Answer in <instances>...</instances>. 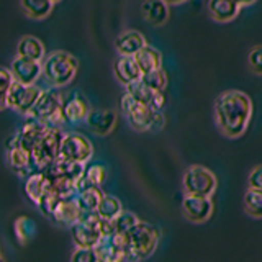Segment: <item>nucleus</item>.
<instances>
[{
  "label": "nucleus",
  "mask_w": 262,
  "mask_h": 262,
  "mask_svg": "<svg viewBox=\"0 0 262 262\" xmlns=\"http://www.w3.org/2000/svg\"><path fill=\"white\" fill-rule=\"evenodd\" d=\"M213 203L210 196L203 195H190L187 193L182 202V213L187 220H190L192 223H203L211 216Z\"/></svg>",
  "instance_id": "9b49d317"
},
{
  "label": "nucleus",
  "mask_w": 262,
  "mask_h": 262,
  "mask_svg": "<svg viewBox=\"0 0 262 262\" xmlns=\"http://www.w3.org/2000/svg\"><path fill=\"white\" fill-rule=\"evenodd\" d=\"M125 87H126V92L131 97H135L136 100L143 102V103H147V105L151 103L152 97H154V92H156V90L147 85L143 79H138V80L131 82V84H128Z\"/></svg>",
  "instance_id": "c85d7f7f"
},
{
  "label": "nucleus",
  "mask_w": 262,
  "mask_h": 262,
  "mask_svg": "<svg viewBox=\"0 0 262 262\" xmlns=\"http://www.w3.org/2000/svg\"><path fill=\"white\" fill-rule=\"evenodd\" d=\"M115 121L117 115L110 110H90L85 118L87 126L98 136L108 135L115 126Z\"/></svg>",
  "instance_id": "f3484780"
},
{
  "label": "nucleus",
  "mask_w": 262,
  "mask_h": 262,
  "mask_svg": "<svg viewBox=\"0 0 262 262\" xmlns=\"http://www.w3.org/2000/svg\"><path fill=\"white\" fill-rule=\"evenodd\" d=\"M15 82V76L10 69L4 68L0 71V84H2V89H0V95H7V92L10 90L12 84Z\"/></svg>",
  "instance_id": "4c0bfd02"
},
{
  "label": "nucleus",
  "mask_w": 262,
  "mask_h": 262,
  "mask_svg": "<svg viewBox=\"0 0 262 262\" xmlns=\"http://www.w3.org/2000/svg\"><path fill=\"white\" fill-rule=\"evenodd\" d=\"M89 102L87 98L79 92H71L66 98H62V115L66 123H79L85 121L89 115Z\"/></svg>",
  "instance_id": "4468645a"
},
{
  "label": "nucleus",
  "mask_w": 262,
  "mask_h": 262,
  "mask_svg": "<svg viewBox=\"0 0 262 262\" xmlns=\"http://www.w3.org/2000/svg\"><path fill=\"white\" fill-rule=\"evenodd\" d=\"M105 179H106V169L103 164L92 162V164H89V166H85L84 176L76 182V188L77 190H82V188L90 187V185H100Z\"/></svg>",
  "instance_id": "b1692460"
},
{
  "label": "nucleus",
  "mask_w": 262,
  "mask_h": 262,
  "mask_svg": "<svg viewBox=\"0 0 262 262\" xmlns=\"http://www.w3.org/2000/svg\"><path fill=\"white\" fill-rule=\"evenodd\" d=\"M94 249L97 252V257L98 260H103V262H117V260H125V252L120 251L117 246H115L108 236H103L100 237Z\"/></svg>",
  "instance_id": "a878e982"
},
{
  "label": "nucleus",
  "mask_w": 262,
  "mask_h": 262,
  "mask_svg": "<svg viewBox=\"0 0 262 262\" xmlns=\"http://www.w3.org/2000/svg\"><path fill=\"white\" fill-rule=\"evenodd\" d=\"M135 57H136V61L139 64V68H141L143 74L161 68V53L158 49H154L147 45L143 49H139V51L135 54Z\"/></svg>",
  "instance_id": "cd10ccee"
},
{
  "label": "nucleus",
  "mask_w": 262,
  "mask_h": 262,
  "mask_svg": "<svg viewBox=\"0 0 262 262\" xmlns=\"http://www.w3.org/2000/svg\"><path fill=\"white\" fill-rule=\"evenodd\" d=\"M169 4H182V2H185V0H167Z\"/></svg>",
  "instance_id": "79ce46f5"
},
{
  "label": "nucleus",
  "mask_w": 262,
  "mask_h": 262,
  "mask_svg": "<svg viewBox=\"0 0 262 262\" xmlns=\"http://www.w3.org/2000/svg\"><path fill=\"white\" fill-rule=\"evenodd\" d=\"M164 105H166V97H164V90H156L149 106H151L152 110H156V112H161L164 108Z\"/></svg>",
  "instance_id": "ea45409f"
},
{
  "label": "nucleus",
  "mask_w": 262,
  "mask_h": 262,
  "mask_svg": "<svg viewBox=\"0 0 262 262\" xmlns=\"http://www.w3.org/2000/svg\"><path fill=\"white\" fill-rule=\"evenodd\" d=\"M97 211L102 218L115 220L123 210H121V203L118 199H115V196H112V195H103Z\"/></svg>",
  "instance_id": "473e14b6"
},
{
  "label": "nucleus",
  "mask_w": 262,
  "mask_h": 262,
  "mask_svg": "<svg viewBox=\"0 0 262 262\" xmlns=\"http://www.w3.org/2000/svg\"><path fill=\"white\" fill-rule=\"evenodd\" d=\"M103 193L100 188H98V185H90V187L82 188V190H77L76 200L80 205L82 211H97Z\"/></svg>",
  "instance_id": "393cba45"
},
{
  "label": "nucleus",
  "mask_w": 262,
  "mask_h": 262,
  "mask_svg": "<svg viewBox=\"0 0 262 262\" xmlns=\"http://www.w3.org/2000/svg\"><path fill=\"white\" fill-rule=\"evenodd\" d=\"M244 208L251 216L262 218V190L249 187L244 193Z\"/></svg>",
  "instance_id": "7c9ffc66"
},
{
  "label": "nucleus",
  "mask_w": 262,
  "mask_h": 262,
  "mask_svg": "<svg viewBox=\"0 0 262 262\" xmlns=\"http://www.w3.org/2000/svg\"><path fill=\"white\" fill-rule=\"evenodd\" d=\"M79 62L74 56L64 51H54L43 61V76L49 85L62 87L74 79Z\"/></svg>",
  "instance_id": "f03ea898"
},
{
  "label": "nucleus",
  "mask_w": 262,
  "mask_h": 262,
  "mask_svg": "<svg viewBox=\"0 0 262 262\" xmlns=\"http://www.w3.org/2000/svg\"><path fill=\"white\" fill-rule=\"evenodd\" d=\"M115 221V229L117 231H121V233H128L131 228H133L136 223H138V218L136 215H133L131 211H121L120 215L113 220Z\"/></svg>",
  "instance_id": "f704fd0d"
},
{
  "label": "nucleus",
  "mask_w": 262,
  "mask_h": 262,
  "mask_svg": "<svg viewBox=\"0 0 262 262\" xmlns=\"http://www.w3.org/2000/svg\"><path fill=\"white\" fill-rule=\"evenodd\" d=\"M241 4L237 0H210L208 2V12L210 16L216 21H229L236 18L239 13Z\"/></svg>",
  "instance_id": "aec40b11"
},
{
  "label": "nucleus",
  "mask_w": 262,
  "mask_h": 262,
  "mask_svg": "<svg viewBox=\"0 0 262 262\" xmlns=\"http://www.w3.org/2000/svg\"><path fill=\"white\" fill-rule=\"evenodd\" d=\"M82 215V208L77 203L76 196H69V199H62L61 203L57 205V208L53 215V220L59 225L72 226Z\"/></svg>",
  "instance_id": "6ab92c4d"
},
{
  "label": "nucleus",
  "mask_w": 262,
  "mask_h": 262,
  "mask_svg": "<svg viewBox=\"0 0 262 262\" xmlns=\"http://www.w3.org/2000/svg\"><path fill=\"white\" fill-rule=\"evenodd\" d=\"M147 85L154 90H164L167 85V76L161 68L159 69H154L151 72H144L143 77H141Z\"/></svg>",
  "instance_id": "72a5a7b5"
},
{
  "label": "nucleus",
  "mask_w": 262,
  "mask_h": 262,
  "mask_svg": "<svg viewBox=\"0 0 262 262\" xmlns=\"http://www.w3.org/2000/svg\"><path fill=\"white\" fill-rule=\"evenodd\" d=\"M64 135L66 133H62L59 126L51 125L46 136L41 139L31 151V170L33 172H46L53 166L54 161L59 158Z\"/></svg>",
  "instance_id": "7ed1b4c3"
},
{
  "label": "nucleus",
  "mask_w": 262,
  "mask_h": 262,
  "mask_svg": "<svg viewBox=\"0 0 262 262\" xmlns=\"http://www.w3.org/2000/svg\"><path fill=\"white\" fill-rule=\"evenodd\" d=\"M92 156H94V146L84 135H79V133L64 135L59 158L85 164L90 161Z\"/></svg>",
  "instance_id": "9d476101"
},
{
  "label": "nucleus",
  "mask_w": 262,
  "mask_h": 262,
  "mask_svg": "<svg viewBox=\"0 0 262 262\" xmlns=\"http://www.w3.org/2000/svg\"><path fill=\"white\" fill-rule=\"evenodd\" d=\"M237 2H239L241 5H249V4H254V2H256V0H237Z\"/></svg>",
  "instance_id": "a19ab883"
},
{
  "label": "nucleus",
  "mask_w": 262,
  "mask_h": 262,
  "mask_svg": "<svg viewBox=\"0 0 262 262\" xmlns=\"http://www.w3.org/2000/svg\"><path fill=\"white\" fill-rule=\"evenodd\" d=\"M27 118L41 120L54 126L66 123L62 115V98L53 90H43L33 108L27 113Z\"/></svg>",
  "instance_id": "423d86ee"
},
{
  "label": "nucleus",
  "mask_w": 262,
  "mask_h": 262,
  "mask_svg": "<svg viewBox=\"0 0 262 262\" xmlns=\"http://www.w3.org/2000/svg\"><path fill=\"white\" fill-rule=\"evenodd\" d=\"M7 162L21 177H27L31 170V152L20 144H13L7 147Z\"/></svg>",
  "instance_id": "dca6fc26"
},
{
  "label": "nucleus",
  "mask_w": 262,
  "mask_h": 262,
  "mask_svg": "<svg viewBox=\"0 0 262 262\" xmlns=\"http://www.w3.org/2000/svg\"><path fill=\"white\" fill-rule=\"evenodd\" d=\"M71 234L76 246L94 248L102 237V216L98 211H82L80 218L71 226Z\"/></svg>",
  "instance_id": "39448f33"
},
{
  "label": "nucleus",
  "mask_w": 262,
  "mask_h": 262,
  "mask_svg": "<svg viewBox=\"0 0 262 262\" xmlns=\"http://www.w3.org/2000/svg\"><path fill=\"white\" fill-rule=\"evenodd\" d=\"M51 187L49 182V177L46 176V172H30V174L25 177V193H27L28 199L33 203H39L41 196L45 195V192Z\"/></svg>",
  "instance_id": "a211bd4d"
},
{
  "label": "nucleus",
  "mask_w": 262,
  "mask_h": 262,
  "mask_svg": "<svg viewBox=\"0 0 262 262\" xmlns=\"http://www.w3.org/2000/svg\"><path fill=\"white\" fill-rule=\"evenodd\" d=\"M252 113V103L249 97L229 90L223 95H220L215 102V120L220 131L228 138L241 136L249 125Z\"/></svg>",
  "instance_id": "f257e3e1"
},
{
  "label": "nucleus",
  "mask_w": 262,
  "mask_h": 262,
  "mask_svg": "<svg viewBox=\"0 0 262 262\" xmlns=\"http://www.w3.org/2000/svg\"><path fill=\"white\" fill-rule=\"evenodd\" d=\"M61 200H62V196H61L59 193H57L53 187H49L48 190L45 192V195L41 196V200H39V203H38V207H39L41 213H43L45 216L53 218L54 211H56V208H57V205L61 203Z\"/></svg>",
  "instance_id": "2f4dec72"
},
{
  "label": "nucleus",
  "mask_w": 262,
  "mask_h": 262,
  "mask_svg": "<svg viewBox=\"0 0 262 262\" xmlns=\"http://www.w3.org/2000/svg\"><path fill=\"white\" fill-rule=\"evenodd\" d=\"M41 94H43V89H39L36 84H23V82L15 80L7 95H2V108L12 106L16 112L27 115Z\"/></svg>",
  "instance_id": "0eeeda50"
},
{
  "label": "nucleus",
  "mask_w": 262,
  "mask_h": 262,
  "mask_svg": "<svg viewBox=\"0 0 262 262\" xmlns=\"http://www.w3.org/2000/svg\"><path fill=\"white\" fill-rule=\"evenodd\" d=\"M113 72H115V76H117V79L125 85L143 77V71L139 68L135 56L120 54L113 62Z\"/></svg>",
  "instance_id": "2eb2a0df"
},
{
  "label": "nucleus",
  "mask_w": 262,
  "mask_h": 262,
  "mask_svg": "<svg viewBox=\"0 0 262 262\" xmlns=\"http://www.w3.org/2000/svg\"><path fill=\"white\" fill-rule=\"evenodd\" d=\"M49 128H51V125L46 121L27 118V121L23 123V126L18 131V144L31 152L33 147H35L41 139L46 136Z\"/></svg>",
  "instance_id": "f8f14e48"
},
{
  "label": "nucleus",
  "mask_w": 262,
  "mask_h": 262,
  "mask_svg": "<svg viewBox=\"0 0 262 262\" xmlns=\"http://www.w3.org/2000/svg\"><path fill=\"white\" fill-rule=\"evenodd\" d=\"M20 5L30 18L41 20L51 13L54 0H20Z\"/></svg>",
  "instance_id": "bb28decb"
},
{
  "label": "nucleus",
  "mask_w": 262,
  "mask_h": 262,
  "mask_svg": "<svg viewBox=\"0 0 262 262\" xmlns=\"http://www.w3.org/2000/svg\"><path fill=\"white\" fill-rule=\"evenodd\" d=\"M10 71L13 72L15 80L23 84H36V80L43 74V62L18 56L12 61Z\"/></svg>",
  "instance_id": "ddd939ff"
},
{
  "label": "nucleus",
  "mask_w": 262,
  "mask_h": 262,
  "mask_svg": "<svg viewBox=\"0 0 262 262\" xmlns=\"http://www.w3.org/2000/svg\"><path fill=\"white\" fill-rule=\"evenodd\" d=\"M248 64L252 72L262 74V46H256L251 49L248 54Z\"/></svg>",
  "instance_id": "e433bc0d"
},
{
  "label": "nucleus",
  "mask_w": 262,
  "mask_h": 262,
  "mask_svg": "<svg viewBox=\"0 0 262 262\" xmlns=\"http://www.w3.org/2000/svg\"><path fill=\"white\" fill-rule=\"evenodd\" d=\"M16 53L21 57H28V59H35L39 62H43L45 59V46L35 36H23L16 45Z\"/></svg>",
  "instance_id": "5701e85b"
},
{
  "label": "nucleus",
  "mask_w": 262,
  "mask_h": 262,
  "mask_svg": "<svg viewBox=\"0 0 262 262\" xmlns=\"http://www.w3.org/2000/svg\"><path fill=\"white\" fill-rule=\"evenodd\" d=\"M249 187L251 188H257V190H262V166H257L251 170L249 174Z\"/></svg>",
  "instance_id": "58836bf2"
},
{
  "label": "nucleus",
  "mask_w": 262,
  "mask_h": 262,
  "mask_svg": "<svg viewBox=\"0 0 262 262\" xmlns=\"http://www.w3.org/2000/svg\"><path fill=\"white\" fill-rule=\"evenodd\" d=\"M54 2H59V0H54Z\"/></svg>",
  "instance_id": "37998d69"
},
{
  "label": "nucleus",
  "mask_w": 262,
  "mask_h": 262,
  "mask_svg": "<svg viewBox=\"0 0 262 262\" xmlns=\"http://www.w3.org/2000/svg\"><path fill=\"white\" fill-rule=\"evenodd\" d=\"M141 12L147 21H151L156 27L166 23L169 16L167 0H144L141 5Z\"/></svg>",
  "instance_id": "4be33fe9"
},
{
  "label": "nucleus",
  "mask_w": 262,
  "mask_h": 262,
  "mask_svg": "<svg viewBox=\"0 0 262 262\" xmlns=\"http://www.w3.org/2000/svg\"><path fill=\"white\" fill-rule=\"evenodd\" d=\"M182 187L185 193L210 196L216 188V177L207 167L192 166L185 170L182 179Z\"/></svg>",
  "instance_id": "6e6552de"
},
{
  "label": "nucleus",
  "mask_w": 262,
  "mask_h": 262,
  "mask_svg": "<svg viewBox=\"0 0 262 262\" xmlns=\"http://www.w3.org/2000/svg\"><path fill=\"white\" fill-rule=\"evenodd\" d=\"M128 239H129V249L126 252V260L144 259L149 257L154 252L159 241V233L149 223L138 221L128 231Z\"/></svg>",
  "instance_id": "20e7f679"
},
{
  "label": "nucleus",
  "mask_w": 262,
  "mask_h": 262,
  "mask_svg": "<svg viewBox=\"0 0 262 262\" xmlns=\"http://www.w3.org/2000/svg\"><path fill=\"white\" fill-rule=\"evenodd\" d=\"M121 110L126 115L129 125L138 131H151L152 120L156 117V110H152L147 103H143L131 97L128 92L121 98Z\"/></svg>",
  "instance_id": "1a4fd4ad"
},
{
  "label": "nucleus",
  "mask_w": 262,
  "mask_h": 262,
  "mask_svg": "<svg viewBox=\"0 0 262 262\" xmlns=\"http://www.w3.org/2000/svg\"><path fill=\"white\" fill-rule=\"evenodd\" d=\"M15 233L21 244H28L36 236V223L28 216H21L15 223Z\"/></svg>",
  "instance_id": "c756f323"
},
{
  "label": "nucleus",
  "mask_w": 262,
  "mask_h": 262,
  "mask_svg": "<svg viewBox=\"0 0 262 262\" xmlns=\"http://www.w3.org/2000/svg\"><path fill=\"white\" fill-rule=\"evenodd\" d=\"M115 46H117V51L120 54L125 56H135L139 49H143L146 46V39L139 31H125L118 36V39L115 41Z\"/></svg>",
  "instance_id": "412c9836"
},
{
  "label": "nucleus",
  "mask_w": 262,
  "mask_h": 262,
  "mask_svg": "<svg viewBox=\"0 0 262 262\" xmlns=\"http://www.w3.org/2000/svg\"><path fill=\"white\" fill-rule=\"evenodd\" d=\"M72 262H97V252L94 248H80L77 246V249L74 251V254L71 256Z\"/></svg>",
  "instance_id": "c9c22d12"
}]
</instances>
